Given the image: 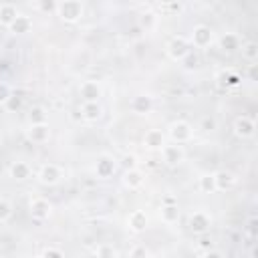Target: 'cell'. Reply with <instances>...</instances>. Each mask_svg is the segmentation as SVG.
I'll use <instances>...</instances> for the list:
<instances>
[{
    "mask_svg": "<svg viewBox=\"0 0 258 258\" xmlns=\"http://www.w3.org/2000/svg\"><path fill=\"white\" fill-rule=\"evenodd\" d=\"M115 169H117V163H115V159H113L111 155H101V157L97 159V163H95V173H97V177H101V179L113 177Z\"/></svg>",
    "mask_w": 258,
    "mask_h": 258,
    "instance_id": "obj_11",
    "label": "cell"
},
{
    "mask_svg": "<svg viewBox=\"0 0 258 258\" xmlns=\"http://www.w3.org/2000/svg\"><path fill=\"white\" fill-rule=\"evenodd\" d=\"M242 56L248 60V62H256L258 60V44L254 40H248V42H242Z\"/></svg>",
    "mask_w": 258,
    "mask_h": 258,
    "instance_id": "obj_25",
    "label": "cell"
},
{
    "mask_svg": "<svg viewBox=\"0 0 258 258\" xmlns=\"http://www.w3.org/2000/svg\"><path fill=\"white\" fill-rule=\"evenodd\" d=\"M129 256H131V258H139V256H149V250H147L145 246H133V248L129 250Z\"/></svg>",
    "mask_w": 258,
    "mask_h": 258,
    "instance_id": "obj_37",
    "label": "cell"
},
{
    "mask_svg": "<svg viewBox=\"0 0 258 258\" xmlns=\"http://www.w3.org/2000/svg\"><path fill=\"white\" fill-rule=\"evenodd\" d=\"M95 254L97 256H117V250L111 248V246H97L95 248Z\"/></svg>",
    "mask_w": 258,
    "mask_h": 258,
    "instance_id": "obj_36",
    "label": "cell"
},
{
    "mask_svg": "<svg viewBox=\"0 0 258 258\" xmlns=\"http://www.w3.org/2000/svg\"><path fill=\"white\" fill-rule=\"evenodd\" d=\"M8 28H10V32H14V34H26V32H30V28H32V20H30L28 16L18 14L16 20H14Z\"/></svg>",
    "mask_w": 258,
    "mask_h": 258,
    "instance_id": "obj_23",
    "label": "cell"
},
{
    "mask_svg": "<svg viewBox=\"0 0 258 258\" xmlns=\"http://www.w3.org/2000/svg\"><path fill=\"white\" fill-rule=\"evenodd\" d=\"M218 44H220V48H222L224 52L232 54V52L240 50V46H242V40H240V36H238L236 32H224V34L218 38Z\"/></svg>",
    "mask_w": 258,
    "mask_h": 258,
    "instance_id": "obj_16",
    "label": "cell"
},
{
    "mask_svg": "<svg viewBox=\"0 0 258 258\" xmlns=\"http://www.w3.org/2000/svg\"><path fill=\"white\" fill-rule=\"evenodd\" d=\"M161 220L165 224H175L179 220V208H177V202H171V204H163L161 206Z\"/></svg>",
    "mask_w": 258,
    "mask_h": 258,
    "instance_id": "obj_22",
    "label": "cell"
},
{
    "mask_svg": "<svg viewBox=\"0 0 258 258\" xmlns=\"http://www.w3.org/2000/svg\"><path fill=\"white\" fill-rule=\"evenodd\" d=\"M143 145L151 151H159L163 145H165V135L159 131V129H149L145 131L143 135Z\"/></svg>",
    "mask_w": 258,
    "mask_h": 258,
    "instance_id": "obj_18",
    "label": "cell"
},
{
    "mask_svg": "<svg viewBox=\"0 0 258 258\" xmlns=\"http://www.w3.org/2000/svg\"><path fill=\"white\" fill-rule=\"evenodd\" d=\"M10 218H12V204L0 198V222H8Z\"/></svg>",
    "mask_w": 258,
    "mask_h": 258,
    "instance_id": "obj_28",
    "label": "cell"
},
{
    "mask_svg": "<svg viewBox=\"0 0 258 258\" xmlns=\"http://www.w3.org/2000/svg\"><path fill=\"white\" fill-rule=\"evenodd\" d=\"M56 14L62 22H79L81 16H83V4L81 0H60L58 6H56Z\"/></svg>",
    "mask_w": 258,
    "mask_h": 258,
    "instance_id": "obj_1",
    "label": "cell"
},
{
    "mask_svg": "<svg viewBox=\"0 0 258 258\" xmlns=\"http://www.w3.org/2000/svg\"><path fill=\"white\" fill-rule=\"evenodd\" d=\"M145 183V173L137 167H129L125 173H123V185L127 189H139L141 185Z\"/></svg>",
    "mask_w": 258,
    "mask_h": 258,
    "instance_id": "obj_14",
    "label": "cell"
},
{
    "mask_svg": "<svg viewBox=\"0 0 258 258\" xmlns=\"http://www.w3.org/2000/svg\"><path fill=\"white\" fill-rule=\"evenodd\" d=\"M216 81H218V87L220 89H226V87H230V85H238V75H232V73H228V71H222V73H218V77H216Z\"/></svg>",
    "mask_w": 258,
    "mask_h": 258,
    "instance_id": "obj_26",
    "label": "cell"
},
{
    "mask_svg": "<svg viewBox=\"0 0 258 258\" xmlns=\"http://www.w3.org/2000/svg\"><path fill=\"white\" fill-rule=\"evenodd\" d=\"M159 151H161L163 161H165L167 165H179V163L183 161V157H185V151H183V147H181L179 143H171V145L165 143Z\"/></svg>",
    "mask_w": 258,
    "mask_h": 258,
    "instance_id": "obj_8",
    "label": "cell"
},
{
    "mask_svg": "<svg viewBox=\"0 0 258 258\" xmlns=\"http://www.w3.org/2000/svg\"><path fill=\"white\" fill-rule=\"evenodd\" d=\"M8 173H10V177L16 179V181H26V179H30L32 169H30V165H28L26 161H14V163L8 167Z\"/></svg>",
    "mask_w": 258,
    "mask_h": 258,
    "instance_id": "obj_19",
    "label": "cell"
},
{
    "mask_svg": "<svg viewBox=\"0 0 258 258\" xmlns=\"http://www.w3.org/2000/svg\"><path fill=\"white\" fill-rule=\"evenodd\" d=\"M129 107H131V111H133L135 115H147V113H151V109H153V99H151L149 95H137V97L131 99Z\"/></svg>",
    "mask_w": 258,
    "mask_h": 258,
    "instance_id": "obj_17",
    "label": "cell"
},
{
    "mask_svg": "<svg viewBox=\"0 0 258 258\" xmlns=\"http://www.w3.org/2000/svg\"><path fill=\"white\" fill-rule=\"evenodd\" d=\"M210 224H212V218L206 212H202V210H198V212H194L189 216V230L194 234H198V236L200 234H206L210 230Z\"/></svg>",
    "mask_w": 258,
    "mask_h": 258,
    "instance_id": "obj_10",
    "label": "cell"
},
{
    "mask_svg": "<svg viewBox=\"0 0 258 258\" xmlns=\"http://www.w3.org/2000/svg\"><path fill=\"white\" fill-rule=\"evenodd\" d=\"M179 62H183V67H185L187 71H191V69H196V67H198L200 58H198V56H196V54H194V52L189 50V52H187V54H185V56H183V58H181Z\"/></svg>",
    "mask_w": 258,
    "mask_h": 258,
    "instance_id": "obj_32",
    "label": "cell"
},
{
    "mask_svg": "<svg viewBox=\"0 0 258 258\" xmlns=\"http://www.w3.org/2000/svg\"><path fill=\"white\" fill-rule=\"evenodd\" d=\"M214 179H216V191H226V189H230V187L234 185V181H236V177H234L230 171H226V169L216 171V173H214Z\"/></svg>",
    "mask_w": 258,
    "mask_h": 258,
    "instance_id": "obj_20",
    "label": "cell"
},
{
    "mask_svg": "<svg viewBox=\"0 0 258 258\" xmlns=\"http://www.w3.org/2000/svg\"><path fill=\"white\" fill-rule=\"evenodd\" d=\"M79 93H81L83 101H99L103 95V89L97 81H83L79 87Z\"/></svg>",
    "mask_w": 258,
    "mask_h": 258,
    "instance_id": "obj_13",
    "label": "cell"
},
{
    "mask_svg": "<svg viewBox=\"0 0 258 258\" xmlns=\"http://www.w3.org/2000/svg\"><path fill=\"white\" fill-rule=\"evenodd\" d=\"M28 117H30V123H44L46 121V111L42 107H32Z\"/></svg>",
    "mask_w": 258,
    "mask_h": 258,
    "instance_id": "obj_31",
    "label": "cell"
},
{
    "mask_svg": "<svg viewBox=\"0 0 258 258\" xmlns=\"http://www.w3.org/2000/svg\"><path fill=\"white\" fill-rule=\"evenodd\" d=\"M28 212H30L32 220L44 222V220H48V218L52 216V204H50L46 198H34V200H30V204H28Z\"/></svg>",
    "mask_w": 258,
    "mask_h": 258,
    "instance_id": "obj_4",
    "label": "cell"
},
{
    "mask_svg": "<svg viewBox=\"0 0 258 258\" xmlns=\"http://www.w3.org/2000/svg\"><path fill=\"white\" fill-rule=\"evenodd\" d=\"M248 234H250L252 238L256 236V220H254V218H252V220L248 222Z\"/></svg>",
    "mask_w": 258,
    "mask_h": 258,
    "instance_id": "obj_39",
    "label": "cell"
},
{
    "mask_svg": "<svg viewBox=\"0 0 258 258\" xmlns=\"http://www.w3.org/2000/svg\"><path fill=\"white\" fill-rule=\"evenodd\" d=\"M4 107H6V111H10V113L18 111V109L22 107V97H18V95H10V97L6 99V103H4Z\"/></svg>",
    "mask_w": 258,
    "mask_h": 258,
    "instance_id": "obj_30",
    "label": "cell"
},
{
    "mask_svg": "<svg viewBox=\"0 0 258 258\" xmlns=\"http://www.w3.org/2000/svg\"><path fill=\"white\" fill-rule=\"evenodd\" d=\"M202 127H204L206 131H212V129L216 127V121H214V119H204V121H202Z\"/></svg>",
    "mask_w": 258,
    "mask_h": 258,
    "instance_id": "obj_38",
    "label": "cell"
},
{
    "mask_svg": "<svg viewBox=\"0 0 258 258\" xmlns=\"http://www.w3.org/2000/svg\"><path fill=\"white\" fill-rule=\"evenodd\" d=\"M212 42H214V30L210 26H206V24L194 26L191 36H189V44H194L196 48H208Z\"/></svg>",
    "mask_w": 258,
    "mask_h": 258,
    "instance_id": "obj_5",
    "label": "cell"
},
{
    "mask_svg": "<svg viewBox=\"0 0 258 258\" xmlns=\"http://www.w3.org/2000/svg\"><path fill=\"white\" fill-rule=\"evenodd\" d=\"M248 75H250V81H256V67H254V64L250 67V73H248Z\"/></svg>",
    "mask_w": 258,
    "mask_h": 258,
    "instance_id": "obj_40",
    "label": "cell"
},
{
    "mask_svg": "<svg viewBox=\"0 0 258 258\" xmlns=\"http://www.w3.org/2000/svg\"><path fill=\"white\" fill-rule=\"evenodd\" d=\"M155 22H157V16H155L153 12H143V14H141V18H139L141 28H145V30L153 28V26H155Z\"/></svg>",
    "mask_w": 258,
    "mask_h": 258,
    "instance_id": "obj_29",
    "label": "cell"
},
{
    "mask_svg": "<svg viewBox=\"0 0 258 258\" xmlns=\"http://www.w3.org/2000/svg\"><path fill=\"white\" fill-rule=\"evenodd\" d=\"M56 6H58L56 0H36V8H38V12H42V14L56 12Z\"/></svg>",
    "mask_w": 258,
    "mask_h": 258,
    "instance_id": "obj_27",
    "label": "cell"
},
{
    "mask_svg": "<svg viewBox=\"0 0 258 258\" xmlns=\"http://www.w3.org/2000/svg\"><path fill=\"white\" fill-rule=\"evenodd\" d=\"M101 115H103V109H101L99 101H83V105H81V117L85 121L95 123V121L101 119Z\"/></svg>",
    "mask_w": 258,
    "mask_h": 258,
    "instance_id": "obj_15",
    "label": "cell"
},
{
    "mask_svg": "<svg viewBox=\"0 0 258 258\" xmlns=\"http://www.w3.org/2000/svg\"><path fill=\"white\" fill-rule=\"evenodd\" d=\"M40 256H54V258H60V256H64V252H62L60 248H54V246H48V248H44V250H40Z\"/></svg>",
    "mask_w": 258,
    "mask_h": 258,
    "instance_id": "obj_35",
    "label": "cell"
},
{
    "mask_svg": "<svg viewBox=\"0 0 258 258\" xmlns=\"http://www.w3.org/2000/svg\"><path fill=\"white\" fill-rule=\"evenodd\" d=\"M26 137L32 143H46L50 139V127L48 123H30V127L26 129Z\"/></svg>",
    "mask_w": 258,
    "mask_h": 258,
    "instance_id": "obj_9",
    "label": "cell"
},
{
    "mask_svg": "<svg viewBox=\"0 0 258 258\" xmlns=\"http://www.w3.org/2000/svg\"><path fill=\"white\" fill-rule=\"evenodd\" d=\"M198 189L202 194H214L216 191V179H214V173H202L198 177Z\"/></svg>",
    "mask_w": 258,
    "mask_h": 258,
    "instance_id": "obj_24",
    "label": "cell"
},
{
    "mask_svg": "<svg viewBox=\"0 0 258 258\" xmlns=\"http://www.w3.org/2000/svg\"><path fill=\"white\" fill-rule=\"evenodd\" d=\"M36 177H38V181H40L42 185H56V183L62 179V169H60L56 163H44V165L38 169Z\"/></svg>",
    "mask_w": 258,
    "mask_h": 258,
    "instance_id": "obj_6",
    "label": "cell"
},
{
    "mask_svg": "<svg viewBox=\"0 0 258 258\" xmlns=\"http://www.w3.org/2000/svg\"><path fill=\"white\" fill-rule=\"evenodd\" d=\"M12 95V89H10V85L8 83H4V81H0V105H4L6 103V99Z\"/></svg>",
    "mask_w": 258,
    "mask_h": 258,
    "instance_id": "obj_34",
    "label": "cell"
},
{
    "mask_svg": "<svg viewBox=\"0 0 258 258\" xmlns=\"http://www.w3.org/2000/svg\"><path fill=\"white\" fill-rule=\"evenodd\" d=\"M127 228H129L133 234L145 232V228H147V214H145L143 210H133V212L127 216Z\"/></svg>",
    "mask_w": 258,
    "mask_h": 258,
    "instance_id": "obj_12",
    "label": "cell"
},
{
    "mask_svg": "<svg viewBox=\"0 0 258 258\" xmlns=\"http://www.w3.org/2000/svg\"><path fill=\"white\" fill-rule=\"evenodd\" d=\"M254 131H256V123H254L252 117L240 115V117L234 119V135L238 139H250L254 135Z\"/></svg>",
    "mask_w": 258,
    "mask_h": 258,
    "instance_id": "obj_7",
    "label": "cell"
},
{
    "mask_svg": "<svg viewBox=\"0 0 258 258\" xmlns=\"http://www.w3.org/2000/svg\"><path fill=\"white\" fill-rule=\"evenodd\" d=\"M200 236H202V238H200V242H198V250H202V252L212 250V248H214L212 238H208V236H204V234H200Z\"/></svg>",
    "mask_w": 258,
    "mask_h": 258,
    "instance_id": "obj_33",
    "label": "cell"
},
{
    "mask_svg": "<svg viewBox=\"0 0 258 258\" xmlns=\"http://www.w3.org/2000/svg\"><path fill=\"white\" fill-rule=\"evenodd\" d=\"M167 135H169V139H171L173 143L183 145V143L191 141V137H194V127H191L187 121H173V123L169 125V129H167Z\"/></svg>",
    "mask_w": 258,
    "mask_h": 258,
    "instance_id": "obj_2",
    "label": "cell"
},
{
    "mask_svg": "<svg viewBox=\"0 0 258 258\" xmlns=\"http://www.w3.org/2000/svg\"><path fill=\"white\" fill-rule=\"evenodd\" d=\"M16 16H18V10H16L14 4H10V2L0 4V24H2V26L8 28V26L16 20Z\"/></svg>",
    "mask_w": 258,
    "mask_h": 258,
    "instance_id": "obj_21",
    "label": "cell"
},
{
    "mask_svg": "<svg viewBox=\"0 0 258 258\" xmlns=\"http://www.w3.org/2000/svg\"><path fill=\"white\" fill-rule=\"evenodd\" d=\"M191 50V44H189V40L185 38V36H173L167 44H165V52H167V56L171 58V60H181L187 52Z\"/></svg>",
    "mask_w": 258,
    "mask_h": 258,
    "instance_id": "obj_3",
    "label": "cell"
}]
</instances>
